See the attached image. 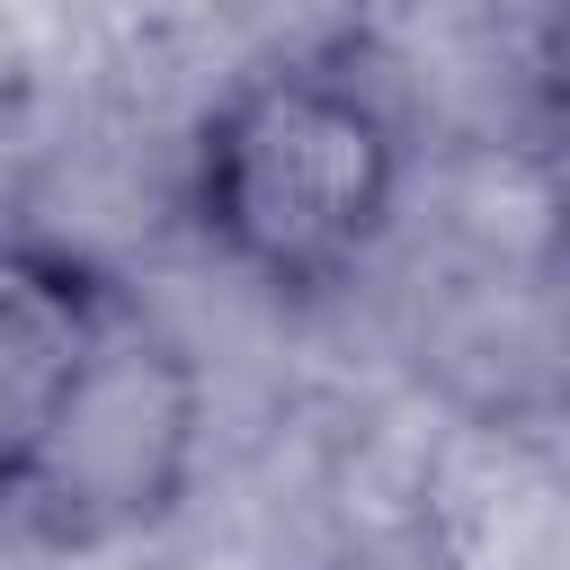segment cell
Segmentation results:
<instances>
[{
  "label": "cell",
  "instance_id": "1",
  "mask_svg": "<svg viewBox=\"0 0 570 570\" xmlns=\"http://www.w3.org/2000/svg\"><path fill=\"white\" fill-rule=\"evenodd\" d=\"M401 178L410 134L392 89L356 71V53H276L196 116L187 223L232 276L330 294L383 249Z\"/></svg>",
  "mask_w": 570,
  "mask_h": 570
},
{
  "label": "cell",
  "instance_id": "2",
  "mask_svg": "<svg viewBox=\"0 0 570 570\" xmlns=\"http://www.w3.org/2000/svg\"><path fill=\"white\" fill-rule=\"evenodd\" d=\"M205 454V365L134 294L107 312L89 365L71 374L0 534L45 552H107L178 517Z\"/></svg>",
  "mask_w": 570,
  "mask_h": 570
},
{
  "label": "cell",
  "instance_id": "3",
  "mask_svg": "<svg viewBox=\"0 0 570 570\" xmlns=\"http://www.w3.org/2000/svg\"><path fill=\"white\" fill-rule=\"evenodd\" d=\"M116 303H125V285L98 258H80L45 232H0V517Z\"/></svg>",
  "mask_w": 570,
  "mask_h": 570
}]
</instances>
